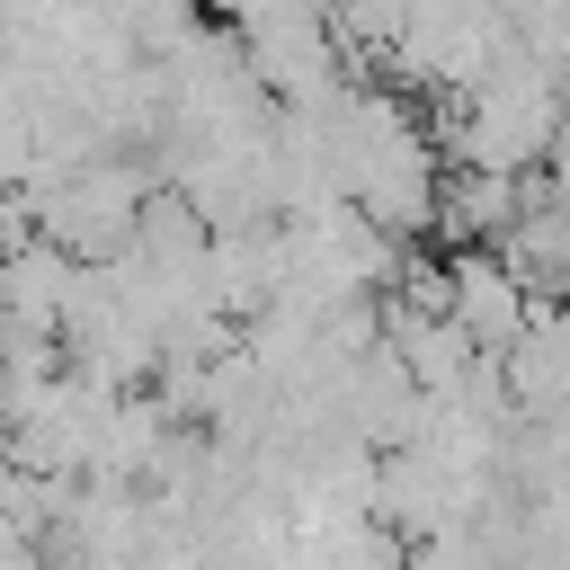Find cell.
Wrapping results in <instances>:
<instances>
[{
  "mask_svg": "<svg viewBox=\"0 0 570 570\" xmlns=\"http://www.w3.org/2000/svg\"><path fill=\"white\" fill-rule=\"evenodd\" d=\"M454 321H463L481 347H499V356L534 330V285L508 267V249H499V240L454 249Z\"/></svg>",
  "mask_w": 570,
  "mask_h": 570,
  "instance_id": "1",
  "label": "cell"
},
{
  "mask_svg": "<svg viewBox=\"0 0 570 570\" xmlns=\"http://www.w3.org/2000/svg\"><path fill=\"white\" fill-rule=\"evenodd\" d=\"M525 214V169H481V160H454L445 169V205H436V232L454 249H481V240H508V223Z\"/></svg>",
  "mask_w": 570,
  "mask_h": 570,
  "instance_id": "2",
  "label": "cell"
},
{
  "mask_svg": "<svg viewBox=\"0 0 570 570\" xmlns=\"http://www.w3.org/2000/svg\"><path fill=\"white\" fill-rule=\"evenodd\" d=\"M312 570H419V543L383 517V508H356V517H330V525H303L294 534Z\"/></svg>",
  "mask_w": 570,
  "mask_h": 570,
  "instance_id": "3",
  "label": "cell"
},
{
  "mask_svg": "<svg viewBox=\"0 0 570 570\" xmlns=\"http://www.w3.org/2000/svg\"><path fill=\"white\" fill-rule=\"evenodd\" d=\"M232 27H285V18H330L338 0H214Z\"/></svg>",
  "mask_w": 570,
  "mask_h": 570,
  "instance_id": "4",
  "label": "cell"
}]
</instances>
